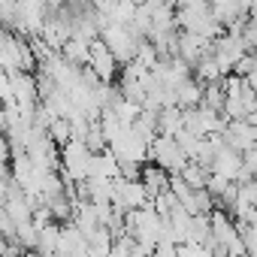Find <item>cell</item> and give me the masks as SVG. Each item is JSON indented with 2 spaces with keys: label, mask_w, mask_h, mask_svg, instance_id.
Instances as JSON below:
<instances>
[{
  "label": "cell",
  "mask_w": 257,
  "mask_h": 257,
  "mask_svg": "<svg viewBox=\"0 0 257 257\" xmlns=\"http://www.w3.org/2000/svg\"><path fill=\"white\" fill-rule=\"evenodd\" d=\"M100 43L112 52V58L118 61V67H127L137 61V52L146 40H140L127 25H103L100 31Z\"/></svg>",
  "instance_id": "obj_1"
},
{
  "label": "cell",
  "mask_w": 257,
  "mask_h": 257,
  "mask_svg": "<svg viewBox=\"0 0 257 257\" xmlns=\"http://www.w3.org/2000/svg\"><path fill=\"white\" fill-rule=\"evenodd\" d=\"M149 161H155V167H161V170L170 173V176H179V173L191 164L188 155L182 152L179 140H176V137H164V134H158V137L152 140V146H149Z\"/></svg>",
  "instance_id": "obj_2"
},
{
  "label": "cell",
  "mask_w": 257,
  "mask_h": 257,
  "mask_svg": "<svg viewBox=\"0 0 257 257\" xmlns=\"http://www.w3.org/2000/svg\"><path fill=\"white\" fill-rule=\"evenodd\" d=\"M91 152L82 140H70L64 149H61V167H64V176L73 179L76 185L88 179V170H91Z\"/></svg>",
  "instance_id": "obj_3"
},
{
  "label": "cell",
  "mask_w": 257,
  "mask_h": 257,
  "mask_svg": "<svg viewBox=\"0 0 257 257\" xmlns=\"http://www.w3.org/2000/svg\"><path fill=\"white\" fill-rule=\"evenodd\" d=\"M88 70L100 79V82H115L118 79V73H121V67H118V61L112 58V52L100 43V40H94L91 43V55H88Z\"/></svg>",
  "instance_id": "obj_4"
},
{
  "label": "cell",
  "mask_w": 257,
  "mask_h": 257,
  "mask_svg": "<svg viewBox=\"0 0 257 257\" xmlns=\"http://www.w3.org/2000/svg\"><path fill=\"white\" fill-rule=\"evenodd\" d=\"M209 173H212V176H221V179H227V182H233V185H239V182H242V155L233 152L230 146H221V149L215 152V161H212Z\"/></svg>",
  "instance_id": "obj_5"
},
{
  "label": "cell",
  "mask_w": 257,
  "mask_h": 257,
  "mask_svg": "<svg viewBox=\"0 0 257 257\" xmlns=\"http://www.w3.org/2000/svg\"><path fill=\"white\" fill-rule=\"evenodd\" d=\"M203 103V82H197L194 76L185 79L182 85H176V106L179 109H194Z\"/></svg>",
  "instance_id": "obj_6"
},
{
  "label": "cell",
  "mask_w": 257,
  "mask_h": 257,
  "mask_svg": "<svg viewBox=\"0 0 257 257\" xmlns=\"http://www.w3.org/2000/svg\"><path fill=\"white\" fill-rule=\"evenodd\" d=\"M140 182L146 185V191H149V197L155 200L158 194H164V191H170V173H164L161 167H143V173H140Z\"/></svg>",
  "instance_id": "obj_7"
}]
</instances>
